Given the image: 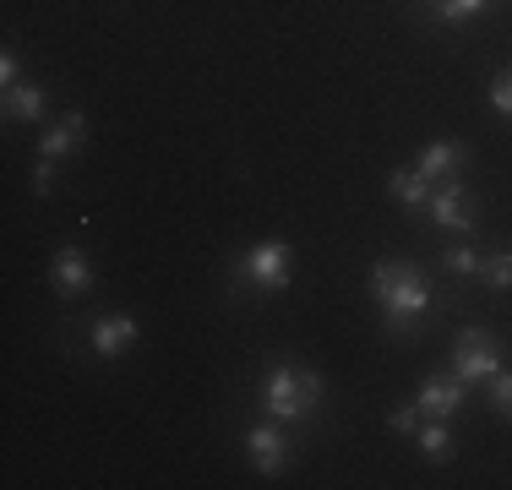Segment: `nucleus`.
Masks as SVG:
<instances>
[{
	"mask_svg": "<svg viewBox=\"0 0 512 490\" xmlns=\"http://www.w3.org/2000/svg\"><path fill=\"white\" fill-rule=\"evenodd\" d=\"M431 218L442 229H458V235H474V224H480V207H474V196L458 186V180H436L431 186Z\"/></svg>",
	"mask_w": 512,
	"mask_h": 490,
	"instance_id": "39448f33",
	"label": "nucleus"
},
{
	"mask_svg": "<svg viewBox=\"0 0 512 490\" xmlns=\"http://www.w3.org/2000/svg\"><path fill=\"white\" fill-rule=\"evenodd\" d=\"M442 262H447V273H458V278H480V262H485V256L474 251V245H453Z\"/></svg>",
	"mask_w": 512,
	"mask_h": 490,
	"instance_id": "dca6fc26",
	"label": "nucleus"
},
{
	"mask_svg": "<svg viewBox=\"0 0 512 490\" xmlns=\"http://www.w3.org/2000/svg\"><path fill=\"white\" fill-rule=\"evenodd\" d=\"M142 338V327H137V316H126V311H115V316H99L93 322V354L99 360H120V354H131V343Z\"/></svg>",
	"mask_w": 512,
	"mask_h": 490,
	"instance_id": "6e6552de",
	"label": "nucleus"
},
{
	"mask_svg": "<svg viewBox=\"0 0 512 490\" xmlns=\"http://www.w3.org/2000/svg\"><path fill=\"white\" fill-rule=\"evenodd\" d=\"M463 158H469V147H463V142H425L420 158H414V169H420V175L436 186V180H453L458 175Z\"/></svg>",
	"mask_w": 512,
	"mask_h": 490,
	"instance_id": "9d476101",
	"label": "nucleus"
},
{
	"mask_svg": "<svg viewBox=\"0 0 512 490\" xmlns=\"http://www.w3.org/2000/svg\"><path fill=\"white\" fill-rule=\"evenodd\" d=\"M485 6H491V0H431V11L442 22H469V17H480Z\"/></svg>",
	"mask_w": 512,
	"mask_h": 490,
	"instance_id": "2eb2a0df",
	"label": "nucleus"
},
{
	"mask_svg": "<svg viewBox=\"0 0 512 490\" xmlns=\"http://www.w3.org/2000/svg\"><path fill=\"white\" fill-rule=\"evenodd\" d=\"M82 142H88V115H82V109H71V115H60L55 126L39 137V153L44 158H66V153H77Z\"/></svg>",
	"mask_w": 512,
	"mask_h": 490,
	"instance_id": "9b49d317",
	"label": "nucleus"
},
{
	"mask_svg": "<svg viewBox=\"0 0 512 490\" xmlns=\"http://www.w3.org/2000/svg\"><path fill=\"white\" fill-rule=\"evenodd\" d=\"M414 436H420V452H425L431 463H442L447 452H453V431H447V425L436 420V414H425V420H420V431H414Z\"/></svg>",
	"mask_w": 512,
	"mask_h": 490,
	"instance_id": "4468645a",
	"label": "nucleus"
},
{
	"mask_svg": "<svg viewBox=\"0 0 512 490\" xmlns=\"http://www.w3.org/2000/svg\"><path fill=\"white\" fill-rule=\"evenodd\" d=\"M463 398H469V382H458L453 371L447 376H425L420 392H414V403H420V414H436V420H447V414L463 409Z\"/></svg>",
	"mask_w": 512,
	"mask_h": 490,
	"instance_id": "0eeeda50",
	"label": "nucleus"
},
{
	"mask_svg": "<svg viewBox=\"0 0 512 490\" xmlns=\"http://www.w3.org/2000/svg\"><path fill=\"white\" fill-rule=\"evenodd\" d=\"M246 458L256 463V474H278L284 469V458H289V441L278 425H251L246 431Z\"/></svg>",
	"mask_w": 512,
	"mask_h": 490,
	"instance_id": "1a4fd4ad",
	"label": "nucleus"
},
{
	"mask_svg": "<svg viewBox=\"0 0 512 490\" xmlns=\"http://www.w3.org/2000/svg\"><path fill=\"white\" fill-rule=\"evenodd\" d=\"M393 431H404V436L420 431V403H404V409H393Z\"/></svg>",
	"mask_w": 512,
	"mask_h": 490,
	"instance_id": "aec40b11",
	"label": "nucleus"
},
{
	"mask_svg": "<svg viewBox=\"0 0 512 490\" xmlns=\"http://www.w3.org/2000/svg\"><path fill=\"white\" fill-rule=\"evenodd\" d=\"M289 278H295V251L289 240H256L246 256H240V284L262 289V294H284Z\"/></svg>",
	"mask_w": 512,
	"mask_h": 490,
	"instance_id": "7ed1b4c3",
	"label": "nucleus"
},
{
	"mask_svg": "<svg viewBox=\"0 0 512 490\" xmlns=\"http://www.w3.org/2000/svg\"><path fill=\"white\" fill-rule=\"evenodd\" d=\"M387 196H393L398 207H409V213H425V202H431V180L420 175V169H393L387 175Z\"/></svg>",
	"mask_w": 512,
	"mask_h": 490,
	"instance_id": "ddd939ff",
	"label": "nucleus"
},
{
	"mask_svg": "<svg viewBox=\"0 0 512 490\" xmlns=\"http://www.w3.org/2000/svg\"><path fill=\"white\" fill-rule=\"evenodd\" d=\"M322 392H327L322 371H311V365H273L262 376V409L284 425H306L316 414V403H322Z\"/></svg>",
	"mask_w": 512,
	"mask_h": 490,
	"instance_id": "f03ea898",
	"label": "nucleus"
},
{
	"mask_svg": "<svg viewBox=\"0 0 512 490\" xmlns=\"http://www.w3.org/2000/svg\"><path fill=\"white\" fill-rule=\"evenodd\" d=\"M0 82H6V88H11V82H17V55H11V49H6V55H0Z\"/></svg>",
	"mask_w": 512,
	"mask_h": 490,
	"instance_id": "4be33fe9",
	"label": "nucleus"
},
{
	"mask_svg": "<svg viewBox=\"0 0 512 490\" xmlns=\"http://www.w3.org/2000/svg\"><path fill=\"white\" fill-rule=\"evenodd\" d=\"M371 300L382 305V327H387V338H409L414 333V322H425L431 316V305H436V289L425 284L420 273H414L409 262H382L371 273Z\"/></svg>",
	"mask_w": 512,
	"mask_h": 490,
	"instance_id": "f257e3e1",
	"label": "nucleus"
},
{
	"mask_svg": "<svg viewBox=\"0 0 512 490\" xmlns=\"http://www.w3.org/2000/svg\"><path fill=\"white\" fill-rule=\"evenodd\" d=\"M44 120V88L39 82H11L6 88V126H39Z\"/></svg>",
	"mask_w": 512,
	"mask_h": 490,
	"instance_id": "f8f14e48",
	"label": "nucleus"
},
{
	"mask_svg": "<svg viewBox=\"0 0 512 490\" xmlns=\"http://www.w3.org/2000/svg\"><path fill=\"white\" fill-rule=\"evenodd\" d=\"M496 371H502V343H496V333L491 327H463L453 343V376L469 387H485Z\"/></svg>",
	"mask_w": 512,
	"mask_h": 490,
	"instance_id": "20e7f679",
	"label": "nucleus"
},
{
	"mask_svg": "<svg viewBox=\"0 0 512 490\" xmlns=\"http://www.w3.org/2000/svg\"><path fill=\"white\" fill-rule=\"evenodd\" d=\"M50 186H55V158H39V169H33V191L50 196Z\"/></svg>",
	"mask_w": 512,
	"mask_h": 490,
	"instance_id": "412c9836",
	"label": "nucleus"
},
{
	"mask_svg": "<svg viewBox=\"0 0 512 490\" xmlns=\"http://www.w3.org/2000/svg\"><path fill=\"white\" fill-rule=\"evenodd\" d=\"M485 387H491V403H496V414H502V420H512V376H507V371H496Z\"/></svg>",
	"mask_w": 512,
	"mask_h": 490,
	"instance_id": "6ab92c4d",
	"label": "nucleus"
},
{
	"mask_svg": "<svg viewBox=\"0 0 512 490\" xmlns=\"http://www.w3.org/2000/svg\"><path fill=\"white\" fill-rule=\"evenodd\" d=\"M491 104H496V115H507V120H512V66L491 77Z\"/></svg>",
	"mask_w": 512,
	"mask_h": 490,
	"instance_id": "a211bd4d",
	"label": "nucleus"
},
{
	"mask_svg": "<svg viewBox=\"0 0 512 490\" xmlns=\"http://www.w3.org/2000/svg\"><path fill=\"white\" fill-rule=\"evenodd\" d=\"M50 284L60 300H82V294L93 289V267H88V256L77 251V245H60L55 251V262H50Z\"/></svg>",
	"mask_w": 512,
	"mask_h": 490,
	"instance_id": "423d86ee",
	"label": "nucleus"
},
{
	"mask_svg": "<svg viewBox=\"0 0 512 490\" xmlns=\"http://www.w3.org/2000/svg\"><path fill=\"white\" fill-rule=\"evenodd\" d=\"M480 278H485L491 289H512V251L485 256V262H480Z\"/></svg>",
	"mask_w": 512,
	"mask_h": 490,
	"instance_id": "f3484780",
	"label": "nucleus"
}]
</instances>
